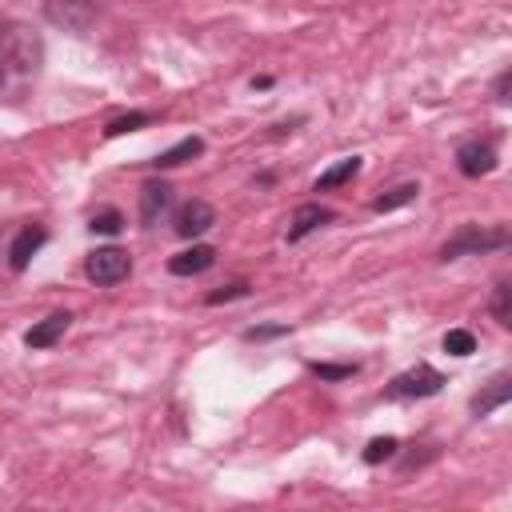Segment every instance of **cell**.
<instances>
[{"label":"cell","mask_w":512,"mask_h":512,"mask_svg":"<svg viewBox=\"0 0 512 512\" xmlns=\"http://www.w3.org/2000/svg\"><path fill=\"white\" fill-rule=\"evenodd\" d=\"M44 68V40L28 24L0 28V100H24Z\"/></svg>","instance_id":"1"},{"label":"cell","mask_w":512,"mask_h":512,"mask_svg":"<svg viewBox=\"0 0 512 512\" xmlns=\"http://www.w3.org/2000/svg\"><path fill=\"white\" fill-rule=\"evenodd\" d=\"M508 244V228H480V224H464L444 248L440 260H460V256H476V252H492Z\"/></svg>","instance_id":"2"},{"label":"cell","mask_w":512,"mask_h":512,"mask_svg":"<svg viewBox=\"0 0 512 512\" xmlns=\"http://www.w3.org/2000/svg\"><path fill=\"white\" fill-rule=\"evenodd\" d=\"M440 388H444V376L432 364H412L408 372H400V376L388 380L384 396L388 400H424V396H436Z\"/></svg>","instance_id":"3"},{"label":"cell","mask_w":512,"mask_h":512,"mask_svg":"<svg viewBox=\"0 0 512 512\" xmlns=\"http://www.w3.org/2000/svg\"><path fill=\"white\" fill-rule=\"evenodd\" d=\"M84 272H88L92 284L112 288V284L128 280V272H132V256H128L124 248H96V252L84 260Z\"/></svg>","instance_id":"4"},{"label":"cell","mask_w":512,"mask_h":512,"mask_svg":"<svg viewBox=\"0 0 512 512\" xmlns=\"http://www.w3.org/2000/svg\"><path fill=\"white\" fill-rule=\"evenodd\" d=\"M44 12H48V20H52L56 28L88 32V24H92L96 12H100V0H48Z\"/></svg>","instance_id":"5"},{"label":"cell","mask_w":512,"mask_h":512,"mask_svg":"<svg viewBox=\"0 0 512 512\" xmlns=\"http://www.w3.org/2000/svg\"><path fill=\"white\" fill-rule=\"evenodd\" d=\"M172 212V184L164 180H144L140 188V224L144 228H160Z\"/></svg>","instance_id":"6"},{"label":"cell","mask_w":512,"mask_h":512,"mask_svg":"<svg viewBox=\"0 0 512 512\" xmlns=\"http://www.w3.org/2000/svg\"><path fill=\"white\" fill-rule=\"evenodd\" d=\"M456 168L464 172V176H488L492 168H496V144L492 140H464L460 148H456Z\"/></svg>","instance_id":"7"},{"label":"cell","mask_w":512,"mask_h":512,"mask_svg":"<svg viewBox=\"0 0 512 512\" xmlns=\"http://www.w3.org/2000/svg\"><path fill=\"white\" fill-rule=\"evenodd\" d=\"M212 224H216V212H212V204H208V200H188V204H180V208H176V232H180L184 240L204 236Z\"/></svg>","instance_id":"8"},{"label":"cell","mask_w":512,"mask_h":512,"mask_svg":"<svg viewBox=\"0 0 512 512\" xmlns=\"http://www.w3.org/2000/svg\"><path fill=\"white\" fill-rule=\"evenodd\" d=\"M44 240H48V232H44L40 224H24V228L12 236V244H8V264H12V272H24L28 260L44 248Z\"/></svg>","instance_id":"9"},{"label":"cell","mask_w":512,"mask_h":512,"mask_svg":"<svg viewBox=\"0 0 512 512\" xmlns=\"http://www.w3.org/2000/svg\"><path fill=\"white\" fill-rule=\"evenodd\" d=\"M332 220H336L332 208H324V204H300V208L292 212V220H288V244L304 240L308 232H316V228H324V224H332Z\"/></svg>","instance_id":"10"},{"label":"cell","mask_w":512,"mask_h":512,"mask_svg":"<svg viewBox=\"0 0 512 512\" xmlns=\"http://www.w3.org/2000/svg\"><path fill=\"white\" fill-rule=\"evenodd\" d=\"M212 264H216V248L192 244V248H184V252H176V256L168 260V272H172V276H196V272H204V268H212Z\"/></svg>","instance_id":"11"},{"label":"cell","mask_w":512,"mask_h":512,"mask_svg":"<svg viewBox=\"0 0 512 512\" xmlns=\"http://www.w3.org/2000/svg\"><path fill=\"white\" fill-rule=\"evenodd\" d=\"M68 324H72L68 312H52V316H44L40 324H32V328L24 332V344H28V348H52V344L68 332Z\"/></svg>","instance_id":"12"},{"label":"cell","mask_w":512,"mask_h":512,"mask_svg":"<svg viewBox=\"0 0 512 512\" xmlns=\"http://www.w3.org/2000/svg\"><path fill=\"white\" fill-rule=\"evenodd\" d=\"M508 396H512V376H508V372H496V376L488 380V388H484L480 396H472V412H476V416H488V412H496L500 404H508Z\"/></svg>","instance_id":"13"},{"label":"cell","mask_w":512,"mask_h":512,"mask_svg":"<svg viewBox=\"0 0 512 512\" xmlns=\"http://www.w3.org/2000/svg\"><path fill=\"white\" fill-rule=\"evenodd\" d=\"M204 152V140L200 136H184L180 144H172L168 152H160L156 160H152V168H176V164H184V160H192V156H200Z\"/></svg>","instance_id":"14"},{"label":"cell","mask_w":512,"mask_h":512,"mask_svg":"<svg viewBox=\"0 0 512 512\" xmlns=\"http://www.w3.org/2000/svg\"><path fill=\"white\" fill-rule=\"evenodd\" d=\"M356 172H360V156H344V160H336L328 172H320V176H316V192L340 188V184H348Z\"/></svg>","instance_id":"15"},{"label":"cell","mask_w":512,"mask_h":512,"mask_svg":"<svg viewBox=\"0 0 512 512\" xmlns=\"http://www.w3.org/2000/svg\"><path fill=\"white\" fill-rule=\"evenodd\" d=\"M420 196V184H396V188H388L384 196H376L372 200V212H392V208H404V204H412Z\"/></svg>","instance_id":"16"},{"label":"cell","mask_w":512,"mask_h":512,"mask_svg":"<svg viewBox=\"0 0 512 512\" xmlns=\"http://www.w3.org/2000/svg\"><path fill=\"white\" fill-rule=\"evenodd\" d=\"M144 124H152V112H128V116L108 120V124H104V136H108V140H116V136L136 132V128H144Z\"/></svg>","instance_id":"17"},{"label":"cell","mask_w":512,"mask_h":512,"mask_svg":"<svg viewBox=\"0 0 512 512\" xmlns=\"http://www.w3.org/2000/svg\"><path fill=\"white\" fill-rule=\"evenodd\" d=\"M444 352L448 356H472L476 352V336L468 328H448L444 332Z\"/></svg>","instance_id":"18"},{"label":"cell","mask_w":512,"mask_h":512,"mask_svg":"<svg viewBox=\"0 0 512 512\" xmlns=\"http://www.w3.org/2000/svg\"><path fill=\"white\" fill-rule=\"evenodd\" d=\"M396 448H400L396 436H376V440H368V448H364V464H384V460L396 456Z\"/></svg>","instance_id":"19"},{"label":"cell","mask_w":512,"mask_h":512,"mask_svg":"<svg viewBox=\"0 0 512 512\" xmlns=\"http://www.w3.org/2000/svg\"><path fill=\"white\" fill-rule=\"evenodd\" d=\"M508 296H512V288H508V280H500L496 284V292H492V316H496V324H512V304H508Z\"/></svg>","instance_id":"20"},{"label":"cell","mask_w":512,"mask_h":512,"mask_svg":"<svg viewBox=\"0 0 512 512\" xmlns=\"http://www.w3.org/2000/svg\"><path fill=\"white\" fill-rule=\"evenodd\" d=\"M92 232H100V236H116L120 228H124V216L116 212V208H104V212H96L92 216V224H88Z\"/></svg>","instance_id":"21"},{"label":"cell","mask_w":512,"mask_h":512,"mask_svg":"<svg viewBox=\"0 0 512 512\" xmlns=\"http://www.w3.org/2000/svg\"><path fill=\"white\" fill-rule=\"evenodd\" d=\"M320 380H348L356 372V364H308Z\"/></svg>","instance_id":"22"},{"label":"cell","mask_w":512,"mask_h":512,"mask_svg":"<svg viewBox=\"0 0 512 512\" xmlns=\"http://www.w3.org/2000/svg\"><path fill=\"white\" fill-rule=\"evenodd\" d=\"M288 324H260V328H248L244 340H272V336H284Z\"/></svg>","instance_id":"23"},{"label":"cell","mask_w":512,"mask_h":512,"mask_svg":"<svg viewBox=\"0 0 512 512\" xmlns=\"http://www.w3.org/2000/svg\"><path fill=\"white\" fill-rule=\"evenodd\" d=\"M236 296H248V284H228V288L212 292V296H208V304H224V300H236Z\"/></svg>","instance_id":"24"},{"label":"cell","mask_w":512,"mask_h":512,"mask_svg":"<svg viewBox=\"0 0 512 512\" xmlns=\"http://www.w3.org/2000/svg\"><path fill=\"white\" fill-rule=\"evenodd\" d=\"M508 84H512V72H500V80H496V100L500 104H508Z\"/></svg>","instance_id":"25"}]
</instances>
